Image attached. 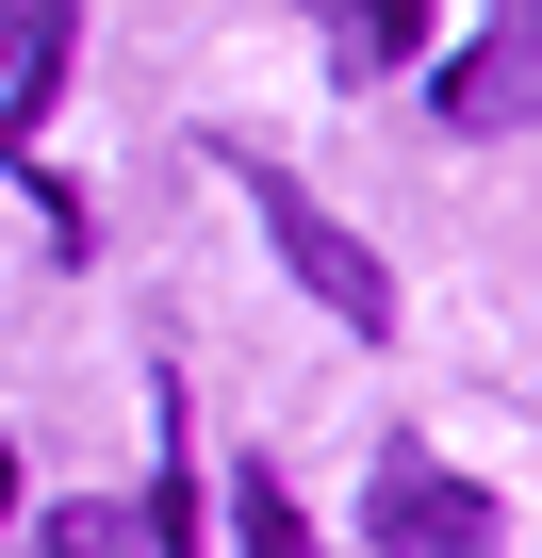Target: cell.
Segmentation results:
<instances>
[{"label":"cell","instance_id":"cell-1","mask_svg":"<svg viewBox=\"0 0 542 558\" xmlns=\"http://www.w3.org/2000/svg\"><path fill=\"white\" fill-rule=\"evenodd\" d=\"M230 181H246L263 246H280V263L313 279V313H329V329H395V279H378V246H362V230H346L313 181H280V165H230Z\"/></svg>","mask_w":542,"mask_h":558},{"label":"cell","instance_id":"cell-2","mask_svg":"<svg viewBox=\"0 0 542 558\" xmlns=\"http://www.w3.org/2000/svg\"><path fill=\"white\" fill-rule=\"evenodd\" d=\"M362 525H378L395 558H493V493H477V476H444V460H395Z\"/></svg>","mask_w":542,"mask_h":558},{"label":"cell","instance_id":"cell-3","mask_svg":"<svg viewBox=\"0 0 542 558\" xmlns=\"http://www.w3.org/2000/svg\"><path fill=\"white\" fill-rule=\"evenodd\" d=\"M50 83H67V0H0V132L50 116Z\"/></svg>","mask_w":542,"mask_h":558},{"label":"cell","instance_id":"cell-4","mask_svg":"<svg viewBox=\"0 0 542 558\" xmlns=\"http://www.w3.org/2000/svg\"><path fill=\"white\" fill-rule=\"evenodd\" d=\"M444 116H460V132H509V116H526V34H477V50L444 66Z\"/></svg>","mask_w":542,"mask_h":558},{"label":"cell","instance_id":"cell-5","mask_svg":"<svg viewBox=\"0 0 542 558\" xmlns=\"http://www.w3.org/2000/svg\"><path fill=\"white\" fill-rule=\"evenodd\" d=\"M346 17V66H411L427 50V0H329Z\"/></svg>","mask_w":542,"mask_h":558},{"label":"cell","instance_id":"cell-6","mask_svg":"<svg viewBox=\"0 0 542 558\" xmlns=\"http://www.w3.org/2000/svg\"><path fill=\"white\" fill-rule=\"evenodd\" d=\"M246 558H313V525L280 509V476H246Z\"/></svg>","mask_w":542,"mask_h":558},{"label":"cell","instance_id":"cell-7","mask_svg":"<svg viewBox=\"0 0 542 558\" xmlns=\"http://www.w3.org/2000/svg\"><path fill=\"white\" fill-rule=\"evenodd\" d=\"M0 525H17V444H0Z\"/></svg>","mask_w":542,"mask_h":558}]
</instances>
